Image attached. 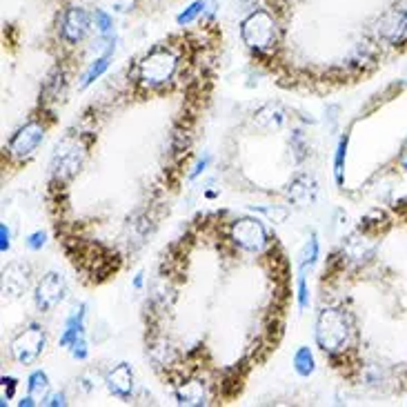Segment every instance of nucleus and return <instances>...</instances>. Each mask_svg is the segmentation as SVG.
Returning <instances> with one entry per match:
<instances>
[{"instance_id":"nucleus-31","label":"nucleus","mask_w":407,"mask_h":407,"mask_svg":"<svg viewBox=\"0 0 407 407\" xmlns=\"http://www.w3.org/2000/svg\"><path fill=\"white\" fill-rule=\"evenodd\" d=\"M67 399H65V394H54L52 396V401H49L47 405H52V407H58V405H65Z\"/></svg>"},{"instance_id":"nucleus-3","label":"nucleus","mask_w":407,"mask_h":407,"mask_svg":"<svg viewBox=\"0 0 407 407\" xmlns=\"http://www.w3.org/2000/svg\"><path fill=\"white\" fill-rule=\"evenodd\" d=\"M241 38L243 43L254 49V52H272L279 41V32H276V21L272 18L270 12L265 9H258L252 12L250 16L241 23Z\"/></svg>"},{"instance_id":"nucleus-18","label":"nucleus","mask_w":407,"mask_h":407,"mask_svg":"<svg viewBox=\"0 0 407 407\" xmlns=\"http://www.w3.org/2000/svg\"><path fill=\"white\" fill-rule=\"evenodd\" d=\"M294 370L299 376L307 379V376H312L316 370V361H314V354L310 347H299L294 354Z\"/></svg>"},{"instance_id":"nucleus-9","label":"nucleus","mask_w":407,"mask_h":407,"mask_svg":"<svg viewBox=\"0 0 407 407\" xmlns=\"http://www.w3.org/2000/svg\"><path fill=\"white\" fill-rule=\"evenodd\" d=\"M379 36L385 43L396 45L407 36V9H392L379 23Z\"/></svg>"},{"instance_id":"nucleus-23","label":"nucleus","mask_w":407,"mask_h":407,"mask_svg":"<svg viewBox=\"0 0 407 407\" xmlns=\"http://www.w3.org/2000/svg\"><path fill=\"white\" fill-rule=\"evenodd\" d=\"M94 23L98 27V32H101L103 36H107L109 32H112V27H114V21H112V16H109L105 9H96V14H94Z\"/></svg>"},{"instance_id":"nucleus-28","label":"nucleus","mask_w":407,"mask_h":407,"mask_svg":"<svg viewBox=\"0 0 407 407\" xmlns=\"http://www.w3.org/2000/svg\"><path fill=\"white\" fill-rule=\"evenodd\" d=\"M12 247V232H9L7 223L0 225V250H3V254Z\"/></svg>"},{"instance_id":"nucleus-27","label":"nucleus","mask_w":407,"mask_h":407,"mask_svg":"<svg viewBox=\"0 0 407 407\" xmlns=\"http://www.w3.org/2000/svg\"><path fill=\"white\" fill-rule=\"evenodd\" d=\"M16 379L14 376H3V405H7L16 394Z\"/></svg>"},{"instance_id":"nucleus-11","label":"nucleus","mask_w":407,"mask_h":407,"mask_svg":"<svg viewBox=\"0 0 407 407\" xmlns=\"http://www.w3.org/2000/svg\"><path fill=\"white\" fill-rule=\"evenodd\" d=\"M316 196H319V187L312 176H299L294 178L287 187V198L296 205V207H312L316 203Z\"/></svg>"},{"instance_id":"nucleus-4","label":"nucleus","mask_w":407,"mask_h":407,"mask_svg":"<svg viewBox=\"0 0 407 407\" xmlns=\"http://www.w3.org/2000/svg\"><path fill=\"white\" fill-rule=\"evenodd\" d=\"M45 345H47L45 330L41 325H32L12 341V356H14L16 363L32 365V363L38 361V356L43 354Z\"/></svg>"},{"instance_id":"nucleus-29","label":"nucleus","mask_w":407,"mask_h":407,"mask_svg":"<svg viewBox=\"0 0 407 407\" xmlns=\"http://www.w3.org/2000/svg\"><path fill=\"white\" fill-rule=\"evenodd\" d=\"M207 165H210V156H205V158H201V161H198L196 163V167H194V170H192V174H190V178H192V181H194V178H198V176H201L205 170H207Z\"/></svg>"},{"instance_id":"nucleus-1","label":"nucleus","mask_w":407,"mask_h":407,"mask_svg":"<svg viewBox=\"0 0 407 407\" xmlns=\"http://www.w3.org/2000/svg\"><path fill=\"white\" fill-rule=\"evenodd\" d=\"M352 325L347 321L345 312L336 310V307H325L316 321V343L327 354H339L345 352L350 345Z\"/></svg>"},{"instance_id":"nucleus-13","label":"nucleus","mask_w":407,"mask_h":407,"mask_svg":"<svg viewBox=\"0 0 407 407\" xmlns=\"http://www.w3.org/2000/svg\"><path fill=\"white\" fill-rule=\"evenodd\" d=\"M83 158H85V150L78 145L67 147V150H58L56 158H54V174L58 178H69L78 172V167L83 165Z\"/></svg>"},{"instance_id":"nucleus-8","label":"nucleus","mask_w":407,"mask_h":407,"mask_svg":"<svg viewBox=\"0 0 407 407\" xmlns=\"http://www.w3.org/2000/svg\"><path fill=\"white\" fill-rule=\"evenodd\" d=\"M89 32V14L81 7H69L63 16L61 34L69 45H78Z\"/></svg>"},{"instance_id":"nucleus-6","label":"nucleus","mask_w":407,"mask_h":407,"mask_svg":"<svg viewBox=\"0 0 407 407\" xmlns=\"http://www.w3.org/2000/svg\"><path fill=\"white\" fill-rule=\"evenodd\" d=\"M67 296V283L58 272H49L45 274L36 285L34 292V303L38 307V312H52L58 305L65 301Z\"/></svg>"},{"instance_id":"nucleus-14","label":"nucleus","mask_w":407,"mask_h":407,"mask_svg":"<svg viewBox=\"0 0 407 407\" xmlns=\"http://www.w3.org/2000/svg\"><path fill=\"white\" fill-rule=\"evenodd\" d=\"M85 310L87 307L81 303L72 314H69V319L65 321V330L61 334V341H58L61 347H67L69 350V345L85 336Z\"/></svg>"},{"instance_id":"nucleus-16","label":"nucleus","mask_w":407,"mask_h":407,"mask_svg":"<svg viewBox=\"0 0 407 407\" xmlns=\"http://www.w3.org/2000/svg\"><path fill=\"white\" fill-rule=\"evenodd\" d=\"M176 401L181 405H203L205 403V387L198 381H187L176 387Z\"/></svg>"},{"instance_id":"nucleus-21","label":"nucleus","mask_w":407,"mask_h":407,"mask_svg":"<svg viewBox=\"0 0 407 407\" xmlns=\"http://www.w3.org/2000/svg\"><path fill=\"white\" fill-rule=\"evenodd\" d=\"M345 161H347V136L341 138L339 147H336V156H334V181H336V185H343V181H345Z\"/></svg>"},{"instance_id":"nucleus-24","label":"nucleus","mask_w":407,"mask_h":407,"mask_svg":"<svg viewBox=\"0 0 407 407\" xmlns=\"http://www.w3.org/2000/svg\"><path fill=\"white\" fill-rule=\"evenodd\" d=\"M69 354H72L76 361H85L87 359V356H89V347H87V339H85V336L69 345Z\"/></svg>"},{"instance_id":"nucleus-20","label":"nucleus","mask_w":407,"mask_h":407,"mask_svg":"<svg viewBox=\"0 0 407 407\" xmlns=\"http://www.w3.org/2000/svg\"><path fill=\"white\" fill-rule=\"evenodd\" d=\"M319 252H321V245H319V236H312L310 241L305 243L303 252H301V272L307 274L310 267H314V263L319 261Z\"/></svg>"},{"instance_id":"nucleus-32","label":"nucleus","mask_w":407,"mask_h":407,"mask_svg":"<svg viewBox=\"0 0 407 407\" xmlns=\"http://www.w3.org/2000/svg\"><path fill=\"white\" fill-rule=\"evenodd\" d=\"M143 272H138L136 274V279H134V287H136V290H141V287H143V283H145V279H143Z\"/></svg>"},{"instance_id":"nucleus-12","label":"nucleus","mask_w":407,"mask_h":407,"mask_svg":"<svg viewBox=\"0 0 407 407\" xmlns=\"http://www.w3.org/2000/svg\"><path fill=\"white\" fill-rule=\"evenodd\" d=\"M29 287V267L23 263H12L3 272V294L9 299H18Z\"/></svg>"},{"instance_id":"nucleus-17","label":"nucleus","mask_w":407,"mask_h":407,"mask_svg":"<svg viewBox=\"0 0 407 407\" xmlns=\"http://www.w3.org/2000/svg\"><path fill=\"white\" fill-rule=\"evenodd\" d=\"M112 52H114V47L112 49H107V52L103 56H98L96 61H92V65L87 67V72L83 74L81 78V89H87L89 85H94L98 78H101L105 72H107V67H109V58H112Z\"/></svg>"},{"instance_id":"nucleus-19","label":"nucleus","mask_w":407,"mask_h":407,"mask_svg":"<svg viewBox=\"0 0 407 407\" xmlns=\"http://www.w3.org/2000/svg\"><path fill=\"white\" fill-rule=\"evenodd\" d=\"M27 390L36 401H43L47 396V392H49V376L43 370L32 372L29 374V379H27Z\"/></svg>"},{"instance_id":"nucleus-10","label":"nucleus","mask_w":407,"mask_h":407,"mask_svg":"<svg viewBox=\"0 0 407 407\" xmlns=\"http://www.w3.org/2000/svg\"><path fill=\"white\" fill-rule=\"evenodd\" d=\"M105 383H107V390L112 392L114 396L127 401L134 392V370H132V365H127V363L116 365L114 370L107 374Z\"/></svg>"},{"instance_id":"nucleus-22","label":"nucleus","mask_w":407,"mask_h":407,"mask_svg":"<svg viewBox=\"0 0 407 407\" xmlns=\"http://www.w3.org/2000/svg\"><path fill=\"white\" fill-rule=\"evenodd\" d=\"M203 9H205V3H203V0H196V3H192L190 7L185 9L183 14L176 16V23H178V25H190V23H194L196 18L203 14Z\"/></svg>"},{"instance_id":"nucleus-30","label":"nucleus","mask_w":407,"mask_h":407,"mask_svg":"<svg viewBox=\"0 0 407 407\" xmlns=\"http://www.w3.org/2000/svg\"><path fill=\"white\" fill-rule=\"evenodd\" d=\"M134 5H136V0H114V9L116 12H121V14L132 12Z\"/></svg>"},{"instance_id":"nucleus-5","label":"nucleus","mask_w":407,"mask_h":407,"mask_svg":"<svg viewBox=\"0 0 407 407\" xmlns=\"http://www.w3.org/2000/svg\"><path fill=\"white\" fill-rule=\"evenodd\" d=\"M230 236L245 252H261L267 245V232H265L263 221H258V218H252V216L234 221Z\"/></svg>"},{"instance_id":"nucleus-15","label":"nucleus","mask_w":407,"mask_h":407,"mask_svg":"<svg viewBox=\"0 0 407 407\" xmlns=\"http://www.w3.org/2000/svg\"><path fill=\"white\" fill-rule=\"evenodd\" d=\"M254 121H256V125L261 127V129L274 132V129H281L283 127V123H285V112H283L279 105L270 103V105H265V107L258 109L256 116H254Z\"/></svg>"},{"instance_id":"nucleus-7","label":"nucleus","mask_w":407,"mask_h":407,"mask_svg":"<svg viewBox=\"0 0 407 407\" xmlns=\"http://www.w3.org/2000/svg\"><path fill=\"white\" fill-rule=\"evenodd\" d=\"M43 141H45V127L38 121H29L14 134V138L9 141L7 152L9 156L18 158V161H25V158H29L41 147Z\"/></svg>"},{"instance_id":"nucleus-26","label":"nucleus","mask_w":407,"mask_h":407,"mask_svg":"<svg viewBox=\"0 0 407 407\" xmlns=\"http://www.w3.org/2000/svg\"><path fill=\"white\" fill-rule=\"evenodd\" d=\"M299 307L301 310H307L310 307V290H307V281H305V274H299Z\"/></svg>"},{"instance_id":"nucleus-2","label":"nucleus","mask_w":407,"mask_h":407,"mask_svg":"<svg viewBox=\"0 0 407 407\" xmlns=\"http://www.w3.org/2000/svg\"><path fill=\"white\" fill-rule=\"evenodd\" d=\"M178 69V56L170 47H156L138 63V83L145 87H161L174 78Z\"/></svg>"},{"instance_id":"nucleus-25","label":"nucleus","mask_w":407,"mask_h":407,"mask_svg":"<svg viewBox=\"0 0 407 407\" xmlns=\"http://www.w3.org/2000/svg\"><path fill=\"white\" fill-rule=\"evenodd\" d=\"M45 243H47V234H45L43 230H38V232H34V234H29V236L25 238V245H27L32 252L43 250Z\"/></svg>"},{"instance_id":"nucleus-33","label":"nucleus","mask_w":407,"mask_h":407,"mask_svg":"<svg viewBox=\"0 0 407 407\" xmlns=\"http://www.w3.org/2000/svg\"><path fill=\"white\" fill-rule=\"evenodd\" d=\"M401 167H403V170H407V147H405V152L401 156Z\"/></svg>"}]
</instances>
